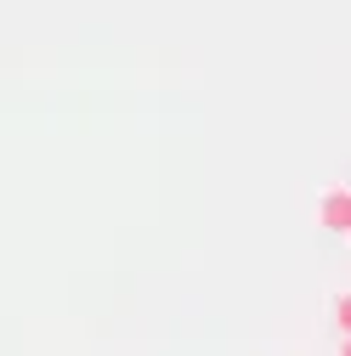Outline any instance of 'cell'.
I'll use <instances>...</instances> for the list:
<instances>
[{
    "label": "cell",
    "mask_w": 351,
    "mask_h": 356,
    "mask_svg": "<svg viewBox=\"0 0 351 356\" xmlns=\"http://www.w3.org/2000/svg\"><path fill=\"white\" fill-rule=\"evenodd\" d=\"M318 227L351 238V187H329V193L318 198Z\"/></svg>",
    "instance_id": "6da1fadb"
},
{
    "label": "cell",
    "mask_w": 351,
    "mask_h": 356,
    "mask_svg": "<svg viewBox=\"0 0 351 356\" xmlns=\"http://www.w3.org/2000/svg\"><path fill=\"white\" fill-rule=\"evenodd\" d=\"M334 328L351 334V294H334Z\"/></svg>",
    "instance_id": "7a4b0ae2"
},
{
    "label": "cell",
    "mask_w": 351,
    "mask_h": 356,
    "mask_svg": "<svg viewBox=\"0 0 351 356\" xmlns=\"http://www.w3.org/2000/svg\"><path fill=\"white\" fill-rule=\"evenodd\" d=\"M340 356H351V334H345V339H340Z\"/></svg>",
    "instance_id": "3957f363"
}]
</instances>
